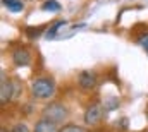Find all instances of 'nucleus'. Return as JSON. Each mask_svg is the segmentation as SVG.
<instances>
[{
	"label": "nucleus",
	"mask_w": 148,
	"mask_h": 132,
	"mask_svg": "<svg viewBox=\"0 0 148 132\" xmlns=\"http://www.w3.org/2000/svg\"><path fill=\"white\" fill-rule=\"evenodd\" d=\"M31 91H33V96H36L40 99L50 98L53 95V91H55V82L50 77H40L33 82Z\"/></svg>",
	"instance_id": "1"
},
{
	"label": "nucleus",
	"mask_w": 148,
	"mask_h": 132,
	"mask_svg": "<svg viewBox=\"0 0 148 132\" xmlns=\"http://www.w3.org/2000/svg\"><path fill=\"white\" fill-rule=\"evenodd\" d=\"M67 117H69V112L62 103H50L43 108V118H48L55 124L64 122Z\"/></svg>",
	"instance_id": "2"
},
{
	"label": "nucleus",
	"mask_w": 148,
	"mask_h": 132,
	"mask_svg": "<svg viewBox=\"0 0 148 132\" xmlns=\"http://www.w3.org/2000/svg\"><path fill=\"white\" fill-rule=\"evenodd\" d=\"M103 117V108L100 103H95L91 106H88V110L84 112V124L88 125H97Z\"/></svg>",
	"instance_id": "3"
},
{
	"label": "nucleus",
	"mask_w": 148,
	"mask_h": 132,
	"mask_svg": "<svg viewBox=\"0 0 148 132\" xmlns=\"http://www.w3.org/2000/svg\"><path fill=\"white\" fill-rule=\"evenodd\" d=\"M77 84H79L81 89L90 91V89H93V88L97 86V77H95L93 72H90V70H83V72L79 74V77H77Z\"/></svg>",
	"instance_id": "4"
},
{
	"label": "nucleus",
	"mask_w": 148,
	"mask_h": 132,
	"mask_svg": "<svg viewBox=\"0 0 148 132\" xmlns=\"http://www.w3.org/2000/svg\"><path fill=\"white\" fill-rule=\"evenodd\" d=\"M12 60H14L16 65L24 67V65H28V64L31 62V55H29L28 50H24V48H17V50L12 52Z\"/></svg>",
	"instance_id": "5"
},
{
	"label": "nucleus",
	"mask_w": 148,
	"mask_h": 132,
	"mask_svg": "<svg viewBox=\"0 0 148 132\" xmlns=\"http://www.w3.org/2000/svg\"><path fill=\"white\" fill-rule=\"evenodd\" d=\"M35 132H57L55 122H52L48 118H41V120H38L36 125H35Z\"/></svg>",
	"instance_id": "6"
},
{
	"label": "nucleus",
	"mask_w": 148,
	"mask_h": 132,
	"mask_svg": "<svg viewBox=\"0 0 148 132\" xmlns=\"http://www.w3.org/2000/svg\"><path fill=\"white\" fill-rule=\"evenodd\" d=\"M12 96V91H10V82H7L5 81V77H3V74H2V93H0V101L2 103H5V101H9Z\"/></svg>",
	"instance_id": "7"
},
{
	"label": "nucleus",
	"mask_w": 148,
	"mask_h": 132,
	"mask_svg": "<svg viewBox=\"0 0 148 132\" xmlns=\"http://www.w3.org/2000/svg\"><path fill=\"white\" fill-rule=\"evenodd\" d=\"M2 3H3L9 10H12V12H21V10L24 9V3H23L21 0H2Z\"/></svg>",
	"instance_id": "8"
},
{
	"label": "nucleus",
	"mask_w": 148,
	"mask_h": 132,
	"mask_svg": "<svg viewBox=\"0 0 148 132\" xmlns=\"http://www.w3.org/2000/svg\"><path fill=\"white\" fill-rule=\"evenodd\" d=\"M41 9H43V10H48V12H59L62 7H60V3H59L57 0H47V2L41 5Z\"/></svg>",
	"instance_id": "9"
},
{
	"label": "nucleus",
	"mask_w": 148,
	"mask_h": 132,
	"mask_svg": "<svg viewBox=\"0 0 148 132\" xmlns=\"http://www.w3.org/2000/svg\"><path fill=\"white\" fill-rule=\"evenodd\" d=\"M62 26H66V21H57V22H55V24H53V26H52V28H50V29L47 31V34H45V36H47L48 39H50V38H55L57 31H59V29H60Z\"/></svg>",
	"instance_id": "10"
},
{
	"label": "nucleus",
	"mask_w": 148,
	"mask_h": 132,
	"mask_svg": "<svg viewBox=\"0 0 148 132\" xmlns=\"http://www.w3.org/2000/svg\"><path fill=\"white\" fill-rule=\"evenodd\" d=\"M59 132H86L83 127H79V125H73V124H67V125H64L62 129Z\"/></svg>",
	"instance_id": "11"
},
{
	"label": "nucleus",
	"mask_w": 148,
	"mask_h": 132,
	"mask_svg": "<svg viewBox=\"0 0 148 132\" xmlns=\"http://www.w3.org/2000/svg\"><path fill=\"white\" fill-rule=\"evenodd\" d=\"M12 132H29V129H28L26 124H16L12 127Z\"/></svg>",
	"instance_id": "12"
},
{
	"label": "nucleus",
	"mask_w": 148,
	"mask_h": 132,
	"mask_svg": "<svg viewBox=\"0 0 148 132\" xmlns=\"http://www.w3.org/2000/svg\"><path fill=\"white\" fill-rule=\"evenodd\" d=\"M141 45H143V48L148 52V34H145V36L141 38Z\"/></svg>",
	"instance_id": "13"
},
{
	"label": "nucleus",
	"mask_w": 148,
	"mask_h": 132,
	"mask_svg": "<svg viewBox=\"0 0 148 132\" xmlns=\"http://www.w3.org/2000/svg\"><path fill=\"white\" fill-rule=\"evenodd\" d=\"M40 33H41L40 29H35V31H33V29H28V34H29V36H38Z\"/></svg>",
	"instance_id": "14"
}]
</instances>
